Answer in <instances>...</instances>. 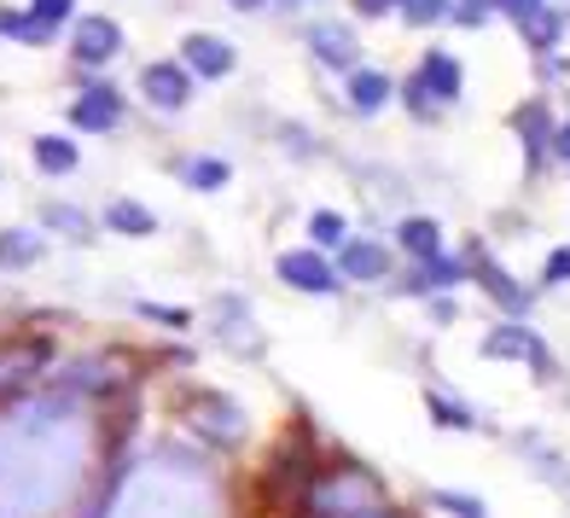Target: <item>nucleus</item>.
<instances>
[{
  "label": "nucleus",
  "instance_id": "obj_1",
  "mask_svg": "<svg viewBox=\"0 0 570 518\" xmlns=\"http://www.w3.org/2000/svg\"><path fill=\"white\" fill-rule=\"evenodd\" d=\"M303 420L292 426V437L274 449V460L263 466V478H256V496L268 501V512H297L308 496H315V455L303 443Z\"/></svg>",
  "mask_w": 570,
  "mask_h": 518
},
{
  "label": "nucleus",
  "instance_id": "obj_2",
  "mask_svg": "<svg viewBox=\"0 0 570 518\" xmlns=\"http://www.w3.org/2000/svg\"><path fill=\"white\" fill-rule=\"evenodd\" d=\"M47 368V344L41 339H12L0 344V402H12L30 391V379Z\"/></svg>",
  "mask_w": 570,
  "mask_h": 518
},
{
  "label": "nucleus",
  "instance_id": "obj_3",
  "mask_svg": "<svg viewBox=\"0 0 570 518\" xmlns=\"http://www.w3.org/2000/svg\"><path fill=\"white\" fill-rule=\"evenodd\" d=\"M483 350L495 355V361H530V368H535L541 379L553 373V350L541 344L535 332H524V326H495V332L483 339Z\"/></svg>",
  "mask_w": 570,
  "mask_h": 518
},
{
  "label": "nucleus",
  "instance_id": "obj_4",
  "mask_svg": "<svg viewBox=\"0 0 570 518\" xmlns=\"http://www.w3.org/2000/svg\"><path fill=\"white\" fill-rule=\"evenodd\" d=\"M279 280H285V286H297V292H332V286H338V274L326 268L321 251H285L279 256Z\"/></svg>",
  "mask_w": 570,
  "mask_h": 518
},
{
  "label": "nucleus",
  "instance_id": "obj_5",
  "mask_svg": "<svg viewBox=\"0 0 570 518\" xmlns=\"http://www.w3.org/2000/svg\"><path fill=\"white\" fill-rule=\"evenodd\" d=\"M193 426H198L204 437H216L222 449H233V443L245 437V413L233 408L227 397H204V402H198V413H193Z\"/></svg>",
  "mask_w": 570,
  "mask_h": 518
},
{
  "label": "nucleus",
  "instance_id": "obj_6",
  "mask_svg": "<svg viewBox=\"0 0 570 518\" xmlns=\"http://www.w3.org/2000/svg\"><path fill=\"white\" fill-rule=\"evenodd\" d=\"M140 82H146V99H151V106H187V94H193V70L187 65H146V76H140Z\"/></svg>",
  "mask_w": 570,
  "mask_h": 518
},
{
  "label": "nucleus",
  "instance_id": "obj_7",
  "mask_svg": "<svg viewBox=\"0 0 570 518\" xmlns=\"http://www.w3.org/2000/svg\"><path fill=\"white\" fill-rule=\"evenodd\" d=\"M70 117H76V128H111V123L122 117V94H117L111 82H88Z\"/></svg>",
  "mask_w": 570,
  "mask_h": 518
},
{
  "label": "nucleus",
  "instance_id": "obj_8",
  "mask_svg": "<svg viewBox=\"0 0 570 518\" xmlns=\"http://www.w3.org/2000/svg\"><path fill=\"white\" fill-rule=\"evenodd\" d=\"M117 47H122V36H117L111 18H82L76 23V59L82 65H106Z\"/></svg>",
  "mask_w": 570,
  "mask_h": 518
},
{
  "label": "nucleus",
  "instance_id": "obj_9",
  "mask_svg": "<svg viewBox=\"0 0 570 518\" xmlns=\"http://www.w3.org/2000/svg\"><path fill=\"white\" fill-rule=\"evenodd\" d=\"M187 70H198V76H227V70H233V47H227V41H210V36H187Z\"/></svg>",
  "mask_w": 570,
  "mask_h": 518
},
{
  "label": "nucleus",
  "instance_id": "obj_10",
  "mask_svg": "<svg viewBox=\"0 0 570 518\" xmlns=\"http://www.w3.org/2000/svg\"><path fill=\"white\" fill-rule=\"evenodd\" d=\"M420 82L436 99H454L460 94V59H449L443 47H436V53H425V65H420Z\"/></svg>",
  "mask_w": 570,
  "mask_h": 518
},
{
  "label": "nucleus",
  "instance_id": "obj_11",
  "mask_svg": "<svg viewBox=\"0 0 570 518\" xmlns=\"http://www.w3.org/2000/svg\"><path fill=\"white\" fill-rule=\"evenodd\" d=\"M384 268H391V256H384L373 240H350L344 245V274L350 280H384Z\"/></svg>",
  "mask_w": 570,
  "mask_h": 518
},
{
  "label": "nucleus",
  "instance_id": "obj_12",
  "mask_svg": "<svg viewBox=\"0 0 570 518\" xmlns=\"http://www.w3.org/2000/svg\"><path fill=\"white\" fill-rule=\"evenodd\" d=\"M384 99H391V76H379V70H355L350 76V106L355 111H379Z\"/></svg>",
  "mask_w": 570,
  "mask_h": 518
},
{
  "label": "nucleus",
  "instance_id": "obj_13",
  "mask_svg": "<svg viewBox=\"0 0 570 518\" xmlns=\"http://www.w3.org/2000/svg\"><path fill=\"white\" fill-rule=\"evenodd\" d=\"M512 123H518V135H524V158H530V169H535V164H541V152H548V128H553L548 111H541V106H524Z\"/></svg>",
  "mask_w": 570,
  "mask_h": 518
},
{
  "label": "nucleus",
  "instance_id": "obj_14",
  "mask_svg": "<svg viewBox=\"0 0 570 518\" xmlns=\"http://www.w3.org/2000/svg\"><path fill=\"white\" fill-rule=\"evenodd\" d=\"M41 256V240L36 233H23V227H7L0 233V268H30Z\"/></svg>",
  "mask_w": 570,
  "mask_h": 518
},
{
  "label": "nucleus",
  "instance_id": "obj_15",
  "mask_svg": "<svg viewBox=\"0 0 570 518\" xmlns=\"http://www.w3.org/2000/svg\"><path fill=\"white\" fill-rule=\"evenodd\" d=\"M106 222H111L117 233H135V240H146V233L158 227V216H151L146 204H135V198H117L111 211H106Z\"/></svg>",
  "mask_w": 570,
  "mask_h": 518
},
{
  "label": "nucleus",
  "instance_id": "obj_16",
  "mask_svg": "<svg viewBox=\"0 0 570 518\" xmlns=\"http://www.w3.org/2000/svg\"><path fill=\"white\" fill-rule=\"evenodd\" d=\"M478 280H483V292H489V297H501V303L512 309V315H524V303H530V292L518 286V280H507V274H501L495 263H483V268H478Z\"/></svg>",
  "mask_w": 570,
  "mask_h": 518
},
{
  "label": "nucleus",
  "instance_id": "obj_17",
  "mask_svg": "<svg viewBox=\"0 0 570 518\" xmlns=\"http://www.w3.org/2000/svg\"><path fill=\"white\" fill-rule=\"evenodd\" d=\"M396 233H402V251H413V256H425V263H431V256H436V245H443V227H436V222H425V216H413V222H402Z\"/></svg>",
  "mask_w": 570,
  "mask_h": 518
},
{
  "label": "nucleus",
  "instance_id": "obj_18",
  "mask_svg": "<svg viewBox=\"0 0 570 518\" xmlns=\"http://www.w3.org/2000/svg\"><path fill=\"white\" fill-rule=\"evenodd\" d=\"M308 47L326 59V65H355V41L344 30H332V23H321V30H308Z\"/></svg>",
  "mask_w": 570,
  "mask_h": 518
},
{
  "label": "nucleus",
  "instance_id": "obj_19",
  "mask_svg": "<svg viewBox=\"0 0 570 518\" xmlns=\"http://www.w3.org/2000/svg\"><path fill=\"white\" fill-rule=\"evenodd\" d=\"M36 164H41L47 175H70V169H76V146L59 140V135H41V140H36Z\"/></svg>",
  "mask_w": 570,
  "mask_h": 518
},
{
  "label": "nucleus",
  "instance_id": "obj_20",
  "mask_svg": "<svg viewBox=\"0 0 570 518\" xmlns=\"http://www.w3.org/2000/svg\"><path fill=\"white\" fill-rule=\"evenodd\" d=\"M180 175H187V187H198V193L227 187V164L222 158H187V164H180Z\"/></svg>",
  "mask_w": 570,
  "mask_h": 518
},
{
  "label": "nucleus",
  "instance_id": "obj_21",
  "mask_svg": "<svg viewBox=\"0 0 570 518\" xmlns=\"http://www.w3.org/2000/svg\"><path fill=\"white\" fill-rule=\"evenodd\" d=\"M460 274H465V268L454 263V256H431V263H425V274H413L407 286H413V292H431V286H454Z\"/></svg>",
  "mask_w": 570,
  "mask_h": 518
},
{
  "label": "nucleus",
  "instance_id": "obj_22",
  "mask_svg": "<svg viewBox=\"0 0 570 518\" xmlns=\"http://www.w3.org/2000/svg\"><path fill=\"white\" fill-rule=\"evenodd\" d=\"M431 420H436V426H460V431H465V426H472V413H465V408H460L454 397L431 391Z\"/></svg>",
  "mask_w": 570,
  "mask_h": 518
},
{
  "label": "nucleus",
  "instance_id": "obj_23",
  "mask_svg": "<svg viewBox=\"0 0 570 518\" xmlns=\"http://www.w3.org/2000/svg\"><path fill=\"white\" fill-rule=\"evenodd\" d=\"M402 12H407L413 23H431V18L449 12V0H402Z\"/></svg>",
  "mask_w": 570,
  "mask_h": 518
},
{
  "label": "nucleus",
  "instance_id": "obj_24",
  "mask_svg": "<svg viewBox=\"0 0 570 518\" xmlns=\"http://www.w3.org/2000/svg\"><path fill=\"white\" fill-rule=\"evenodd\" d=\"M315 240H321V245H338V240H344V216L315 211Z\"/></svg>",
  "mask_w": 570,
  "mask_h": 518
},
{
  "label": "nucleus",
  "instance_id": "obj_25",
  "mask_svg": "<svg viewBox=\"0 0 570 518\" xmlns=\"http://www.w3.org/2000/svg\"><path fill=\"white\" fill-rule=\"evenodd\" d=\"M36 23H47V30H53L59 18H70V0H36V12H30Z\"/></svg>",
  "mask_w": 570,
  "mask_h": 518
},
{
  "label": "nucleus",
  "instance_id": "obj_26",
  "mask_svg": "<svg viewBox=\"0 0 570 518\" xmlns=\"http://www.w3.org/2000/svg\"><path fill=\"white\" fill-rule=\"evenodd\" d=\"M140 315H146V321H164V326H187V321H193L187 309H164V303H146Z\"/></svg>",
  "mask_w": 570,
  "mask_h": 518
},
{
  "label": "nucleus",
  "instance_id": "obj_27",
  "mask_svg": "<svg viewBox=\"0 0 570 518\" xmlns=\"http://www.w3.org/2000/svg\"><path fill=\"white\" fill-rule=\"evenodd\" d=\"M501 7L518 18V23H524V30H530V23L541 18V12H548V7H541V0H501Z\"/></svg>",
  "mask_w": 570,
  "mask_h": 518
},
{
  "label": "nucleus",
  "instance_id": "obj_28",
  "mask_svg": "<svg viewBox=\"0 0 570 518\" xmlns=\"http://www.w3.org/2000/svg\"><path fill=\"white\" fill-rule=\"evenodd\" d=\"M564 280H570V245H559L548 256V286H564Z\"/></svg>",
  "mask_w": 570,
  "mask_h": 518
},
{
  "label": "nucleus",
  "instance_id": "obj_29",
  "mask_svg": "<svg viewBox=\"0 0 570 518\" xmlns=\"http://www.w3.org/2000/svg\"><path fill=\"white\" fill-rule=\"evenodd\" d=\"M436 507H443V512H460V518H483V507H478L472 496H436Z\"/></svg>",
  "mask_w": 570,
  "mask_h": 518
},
{
  "label": "nucleus",
  "instance_id": "obj_30",
  "mask_svg": "<svg viewBox=\"0 0 570 518\" xmlns=\"http://www.w3.org/2000/svg\"><path fill=\"white\" fill-rule=\"evenodd\" d=\"M454 12H460V23H483L489 18V0H460Z\"/></svg>",
  "mask_w": 570,
  "mask_h": 518
},
{
  "label": "nucleus",
  "instance_id": "obj_31",
  "mask_svg": "<svg viewBox=\"0 0 570 518\" xmlns=\"http://www.w3.org/2000/svg\"><path fill=\"white\" fill-rule=\"evenodd\" d=\"M355 7H361V12H367V18H379V12H391V7H396V0H355Z\"/></svg>",
  "mask_w": 570,
  "mask_h": 518
},
{
  "label": "nucleus",
  "instance_id": "obj_32",
  "mask_svg": "<svg viewBox=\"0 0 570 518\" xmlns=\"http://www.w3.org/2000/svg\"><path fill=\"white\" fill-rule=\"evenodd\" d=\"M47 216H53L59 227H76V222H82V216H76V211H65V204H53V211H47Z\"/></svg>",
  "mask_w": 570,
  "mask_h": 518
},
{
  "label": "nucleus",
  "instance_id": "obj_33",
  "mask_svg": "<svg viewBox=\"0 0 570 518\" xmlns=\"http://www.w3.org/2000/svg\"><path fill=\"white\" fill-rule=\"evenodd\" d=\"M559 152H564V158H570V123L559 128Z\"/></svg>",
  "mask_w": 570,
  "mask_h": 518
},
{
  "label": "nucleus",
  "instance_id": "obj_34",
  "mask_svg": "<svg viewBox=\"0 0 570 518\" xmlns=\"http://www.w3.org/2000/svg\"><path fill=\"white\" fill-rule=\"evenodd\" d=\"M233 7H239V12H245V7H256V0H233Z\"/></svg>",
  "mask_w": 570,
  "mask_h": 518
}]
</instances>
